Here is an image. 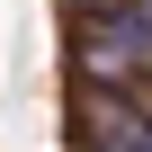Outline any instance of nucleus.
I'll return each mask as SVG.
<instances>
[{
	"label": "nucleus",
	"instance_id": "1",
	"mask_svg": "<svg viewBox=\"0 0 152 152\" xmlns=\"http://www.w3.org/2000/svg\"><path fill=\"white\" fill-rule=\"evenodd\" d=\"M81 72L90 81H143L152 72V9H99V18H81Z\"/></svg>",
	"mask_w": 152,
	"mask_h": 152
}]
</instances>
